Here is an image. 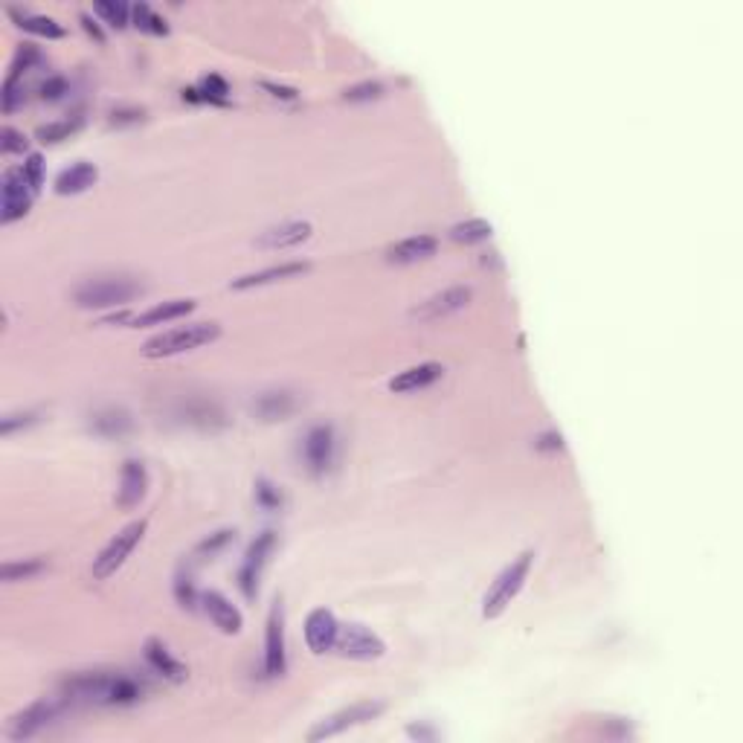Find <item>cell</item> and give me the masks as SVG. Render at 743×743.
Instances as JSON below:
<instances>
[{
	"mask_svg": "<svg viewBox=\"0 0 743 743\" xmlns=\"http://www.w3.org/2000/svg\"><path fill=\"white\" fill-rule=\"evenodd\" d=\"M61 694L70 703L88 706H131L142 700L146 686L119 671H82L61 683Z\"/></svg>",
	"mask_w": 743,
	"mask_h": 743,
	"instance_id": "cell-1",
	"label": "cell"
},
{
	"mask_svg": "<svg viewBox=\"0 0 743 743\" xmlns=\"http://www.w3.org/2000/svg\"><path fill=\"white\" fill-rule=\"evenodd\" d=\"M218 337H221L218 323H189V325H178V328L151 337L146 346H142V355L146 357H171V355L201 349V346H207Z\"/></svg>",
	"mask_w": 743,
	"mask_h": 743,
	"instance_id": "cell-2",
	"label": "cell"
},
{
	"mask_svg": "<svg viewBox=\"0 0 743 743\" xmlns=\"http://www.w3.org/2000/svg\"><path fill=\"white\" fill-rule=\"evenodd\" d=\"M139 294H142V284L129 276H102V279H88L85 284H78L73 299L78 308H117V305H129Z\"/></svg>",
	"mask_w": 743,
	"mask_h": 743,
	"instance_id": "cell-3",
	"label": "cell"
},
{
	"mask_svg": "<svg viewBox=\"0 0 743 743\" xmlns=\"http://www.w3.org/2000/svg\"><path fill=\"white\" fill-rule=\"evenodd\" d=\"M531 563H534V552H523L517 561H511L509 566L502 569L497 575V581L491 583V590L485 593V602H482V615L485 619H500L505 613L514 598L523 590V583L531 573Z\"/></svg>",
	"mask_w": 743,
	"mask_h": 743,
	"instance_id": "cell-4",
	"label": "cell"
},
{
	"mask_svg": "<svg viewBox=\"0 0 743 743\" xmlns=\"http://www.w3.org/2000/svg\"><path fill=\"white\" fill-rule=\"evenodd\" d=\"M149 523L146 520H137V523H129L119 534L110 537V543L99 552L97 558H93V578L97 581H108L110 575L117 573V569L129 561V555L137 549V543L142 541V534H146Z\"/></svg>",
	"mask_w": 743,
	"mask_h": 743,
	"instance_id": "cell-5",
	"label": "cell"
},
{
	"mask_svg": "<svg viewBox=\"0 0 743 743\" xmlns=\"http://www.w3.org/2000/svg\"><path fill=\"white\" fill-rule=\"evenodd\" d=\"M384 703L381 700H363V703H355L349 708L337 711V715H331L325 720H320L314 729L308 732V740H325V738H335V735H343L346 729H355V726H363L375 720L377 715H384Z\"/></svg>",
	"mask_w": 743,
	"mask_h": 743,
	"instance_id": "cell-6",
	"label": "cell"
},
{
	"mask_svg": "<svg viewBox=\"0 0 743 743\" xmlns=\"http://www.w3.org/2000/svg\"><path fill=\"white\" fill-rule=\"evenodd\" d=\"M0 195H4V203H0V221L4 224H12L29 212L33 207V186L26 183L24 169H6L4 178H0Z\"/></svg>",
	"mask_w": 743,
	"mask_h": 743,
	"instance_id": "cell-7",
	"label": "cell"
},
{
	"mask_svg": "<svg viewBox=\"0 0 743 743\" xmlns=\"http://www.w3.org/2000/svg\"><path fill=\"white\" fill-rule=\"evenodd\" d=\"M276 549V531H262L256 541L250 543L247 555H244V563L239 569V587L244 593V598H256L259 595V578H262V569L267 563V558L273 555Z\"/></svg>",
	"mask_w": 743,
	"mask_h": 743,
	"instance_id": "cell-8",
	"label": "cell"
},
{
	"mask_svg": "<svg viewBox=\"0 0 743 743\" xmlns=\"http://www.w3.org/2000/svg\"><path fill=\"white\" fill-rule=\"evenodd\" d=\"M337 654L346 656V659H381L387 654V645L384 639L372 634L369 627H363V624H346L337 630Z\"/></svg>",
	"mask_w": 743,
	"mask_h": 743,
	"instance_id": "cell-9",
	"label": "cell"
},
{
	"mask_svg": "<svg viewBox=\"0 0 743 743\" xmlns=\"http://www.w3.org/2000/svg\"><path fill=\"white\" fill-rule=\"evenodd\" d=\"M61 703L56 700H36L33 706H26L24 711H18L9 726H6V738L9 740H29L36 738L38 732H44L46 726H53V720L58 717Z\"/></svg>",
	"mask_w": 743,
	"mask_h": 743,
	"instance_id": "cell-10",
	"label": "cell"
},
{
	"mask_svg": "<svg viewBox=\"0 0 743 743\" xmlns=\"http://www.w3.org/2000/svg\"><path fill=\"white\" fill-rule=\"evenodd\" d=\"M335 448H337V441H335V430H331V427L317 424L305 433L303 462H305L311 477H323V473L331 468V462H335Z\"/></svg>",
	"mask_w": 743,
	"mask_h": 743,
	"instance_id": "cell-11",
	"label": "cell"
},
{
	"mask_svg": "<svg viewBox=\"0 0 743 743\" xmlns=\"http://www.w3.org/2000/svg\"><path fill=\"white\" fill-rule=\"evenodd\" d=\"M288 668V654H284V613L282 602L271 607L267 615V634H264V674L282 676Z\"/></svg>",
	"mask_w": 743,
	"mask_h": 743,
	"instance_id": "cell-12",
	"label": "cell"
},
{
	"mask_svg": "<svg viewBox=\"0 0 743 743\" xmlns=\"http://www.w3.org/2000/svg\"><path fill=\"white\" fill-rule=\"evenodd\" d=\"M470 296H473V291L465 288V284H459V288H448V291L430 296L427 303H421L413 311V320H418V323H436L441 317H448V314L462 311L470 303Z\"/></svg>",
	"mask_w": 743,
	"mask_h": 743,
	"instance_id": "cell-13",
	"label": "cell"
},
{
	"mask_svg": "<svg viewBox=\"0 0 743 743\" xmlns=\"http://www.w3.org/2000/svg\"><path fill=\"white\" fill-rule=\"evenodd\" d=\"M337 619H335V613L325 610V607H317V610H311L308 613V619H305V642H308V651L311 654H325L335 647L337 642Z\"/></svg>",
	"mask_w": 743,
	"mask_h": 743,
	"instance_id": "cell-14",
	"label": "cell"
},
{
	"mask_svg": "<svg viewBox=\"0 0 743 743\" xmlns=\"http://www.w3.org/2000/svg\"><path fill=\"white\" fill-rule=\"evenodd\" d=\"M201 607H203V613L210 615V622L221 630V634H227V636L242 634L244 619H242L239 607H235L227 595H221V593H215V590L201 593Z\"/></svg>",
	"mask_w": 743,
	"mask_h": 743,
	"instance_id": "cell-15",
	"label": "cell"
},
{
	"mask_svg": "<svg viewBox=\"0 0 743 743\" xmlns=\"http://www.w3.org/2000/svg\"><path fill=\"white\" fill-rule=\"evenodd\" d=\"M149 491V470L142 462L129 459L122 465V477H119V491H117V502L119 509H134V505L142 502Z\"/></svg>",
	"mask_w": 743,
	"mask_h": 743,
	"instance_id": "cell-16",
	"label": "cell"
},
{
	"mask_svg": "<svg viewBox=\"0 0 743 743\" xmlns=\"http://www.w3.org/2000/svg\"><path fill=\"white\" fill-rule=\"evenodd\" d=\"M192 311H195V299H169V303H160L142 314H134V317H129V323H131V328H149V325H163L171 320H181Z\"/></svg>",
	"mask_w": 743,
	"mask_h": 743,
	"instance_id": "cell-17",
	"label": "cell"
},
{
	"mask_svg": "<svg viewBox=\"0 0 743 743\" xmlns=\"http://www.w3.org/2000/svg\"><path fill=\"white\" fill-rule=\"evenodd\" d=\"M308 271H311V264H305V262H284V264L264 267V271H256V273H247V276L232 279V288L235 291H247V288H259V284H273V282H282V279L303 276Z\"/></svg>",
	"mask_w": 743,
	"mask_h": 743,
	"instance_id": "cell-18",
	"label": "cell"
},
{
	"mask_svg": "<svg viewBox=\"0 0 743 743\" xmlns=\"http://www.w3.org/2000/svg\"><path fill=\"white\" fill-rule=\"evenodd\" d=\"M314 227L308 221H288V224H279L273 230H264L259 235V247H267V250H284V247H296L311 239Z\"/></svg>",
	"mask_w": 743,
	"mask_h": 743,
	"instance_id": "cell-19",
	"label": "cell"
},
{
	"mask_svg": "<svg viewBox=\"0 0 743 743\" xmlns=\"http://www.w3.org/2000/svg\"><path fill=\"white\" fill-rule=\"evenodd\" d=\"M439 250V239L436 235H409V239L392 244L387 250V259L395 262V264H409V262H421V259H430L436 256Z\"/></svg>",
	"mask_w": 743,
	"mask_h": 743,
	"instance_id": "cell-20",
	"label": "cell"
},
{
	"mask_svg": "<svg viewBox=\"0 0 743 743\" xmlns=\"http://www.w3.org/2000/svg\"><path fill=\"white\" fill-rule=\"evenodd\" d=\"M445 375V366L441 363H418V366H409L404 372H398L389 381L392 392H416V389H427L433 387L439 377Z\"/></svg>",
	"mask_w": 743,
	"mask_h": 743,
	"instance_id": "cell-21",
	"label": "cell"
},
{
	"mask_svg": "<svg viewBox=\"0 0 743 743\" xmlns=\"http://www.w3.org/2000/svg\"><path fill=\"white\" fill-rule=\"evenodd\" d=\"M146 659H149V666L154 668V674H160L163 679H171V683H186L189 671L169 654V647L160 639H149L146 642Z\"/></svg>",
	"mask_w": 743,
	"mask_h": 743,
	"instance_id": "cell-22",
	"label": "cell"
},
{
	"mask_svg": "<svg viewBox=\"0 0 743 743\" xmlns=\"http://www.w3.org/2000/svg\"><path fill=\"white\" fill-rule=\"evenodd\" d=\"M97 181H99V169L82 160V163H73L70 169H65L56 178V192L58 195H78V192H88Z\"/></svg>",
	"mask_w": 743,
	"mask_h": 743,
	"instance_id": "cell-23",
	"label": "cell"
},
{
	"mask_svg": "<svg viewBox=\"0 0 743 743\" xmlns=\"http://www.w3.org/2000/svg\"><path fill=\"white\" fill-rule=\"evenodd\" d=\"M227 93H230V88L221 76H203L198 88L183 90V99L198 102V105H230Z\"/></svg>",
	"mask_w": 743,
	"mask_h": 743,
	"instance_id": "cell-24",
	"label": "cell"
},
{
	"mask_svg": "<svg viewBox=\"0 0 743 743\" xmlns=\"http://www.w3.org/2000/svg\"><path fill=\"white\" fill-rule=\"evenodd\" d=\"M9 15L24 33H33V36H41V38H65V26H58L53 18H46V15H33V12H21V9H9Z\"/></svg>",
	"mask_w": 743,
	"mask_h": 743,
	"instance_id": "cell-25",
	"label": "cell"
},
{
	"mask_svg": "<svg viewBox=\"0 0 743 743\" xmlns=\"http://www.w3.org/2000/svg\"><path fill=\"white\" fill-rule=\"evenodd\" d=\"M90 427H93V433H99L105 439H119L131 430V418H129V413H122V409H105V413L93 416Z\"/></svg>",
	"mask_w": 743,
	"mask_h": 743,
	"instance_id": "cell-26",
	"label": "cell"
},
{
	"mask_svg": "<svg viewBox=\"0 0 743 743\" xmlns=\"http://www.w3.org/2000/svg\"><path fill=\"white\" fill-rule=\"evenodd\" d=\"M131 21H134V26L139 29V33H146V36H157V38L169 36V24L149 4H134L131 6Z\"/></svg>",
	"mask_w": 743,
	"mask_h": 743,
	"instance_id": "cell-27",
	"label": "cell"
},
{
	"mask_svg": "<svg viewBox=\"0 0 743 743\" xmlns=\"http://www.w3.org/2000/svg\"><path fill=\"white\" fill-rule=\"evenodd\" d=\"M294 409V398L288 392H264L262 398L256 401V413L267 421L273 418H284Z\"/></svg>",
	"mask_w": 743,
	"mask_h": 743,
	"instance_id": "cell-28",
	"label": "cell"
},
{
	"mask_svg": "<svg viewBox=\"0 0 743 743\" xmlns=\"http://www.w3.org/2000/svg\"><path fill=\"white\" fill-rule=\"evenodd\" d=\"M491 224L482 218H470V221H462V224H456L450 230V239L459 242V244H477V242H488L491 239Z\"/></svg>",
	"mask_w": 743,
	"mask_h": 743,
	"instance_id": "cell-29",
	"label": "cell"
},
{
	"mask_svg": "<svg viewBox=\"0 0 743 743\" xmlns=\"http://www.w3.org/2000/svg\"><path fill=\"white\" fill-rule=\"evenodd\" d=\"M93 12L114 29H125L131 24V6L117 4V0H99V4H93Z\"/></svg>",
	"mask_w": 743,
	"mask_h": 743,
	"instance_id": "cell-30",
	"label": "cell"
},
{
	"mask_svg": "<svg viewBox=\"0 0 743 743\" xmlns=\"http://www.w3.org/2000/svg\"><path fill=\"white\" fill-rule=\"evenodd\" d=\"M85 125L82 117H70V119H58V122H50V125H41L38 129V139L41 142H61V139H70L78 129Z\"/></svg>",
	"mask_w": 743,
	"mask_h": 743,
	"instance_id": "cell-31",
	"label": "cell"
},
{
	"mask_svg": "<svg viewBox=\"0 0 743 743\" xmlns=\"http://www.w3.org/2000/svg\"><path fill=\"white\" fill-rule=\"evenodd\" d=\"M46 563L41 558H29V561H18V563H6L4 566V581L15 583V581H29L36 578L38 573H44Z\"/></svg>",
	"mask_w": 743,
	"mask_h": 743,
	"instance_id": "cell-32",
	"label": "cell"
},
{
	"mask_svg": "<svg viewBox=\"0 0 743 743\" xmlns=\"http://www.w3.org/2000/svg\"><path fill=\"white\" fill-rule=\"evenodd\" d=\"M38 61H41V53L36 50L33 44H24L21 50L15 53V61H12L9 78H18V82H21V76H24V73H29V70H33V67L38 65Z\"/></svg>",
	"mask_w": 743,
	"mask_h": 743,
	"instance_id": "cell-33",
	"label": "cell"
},
{
	"mask_svg": "<svg viewBox=\"0 0 743 743\" xmlns=\"http://www.w3.org/2000/svg\"><path fill=\"white\" fill-rule=\"evenodd\" d=\"M384 97V85L381 82H360V85H352L349 90L343 93L346 102H372V99H381Z\"/></svg>",
	"mask_w": 743,
	"mask_h": 743,
	"instance_id": "cell-34",
	"label": "cell"
},
{
	"mask_svg": "<svg viewBox=\"0 0 743 743\" xmlns=\"http://www.w3.org/2000/svg\"><path fill=\"white\" fill-rule=\"evenodd\" d=\"M256 500H259L262 509H267V511L282 509V491H279L276 485L267 482V480H259V482H256Z\"/></svg>",
	"mask_w": 743,
	"mask_h": 743,
	"instance_id": "cell-35",
	"label": "cell"
},
{
	"mask_svg": "<svg viewBox=\"0 0 743 743\" xmlns=\"http://www.w3.org/2000/svg\"><path fill=\"white\" fill-rule=\"evenodd\" d=\"M235 537V531H230V529H221V531H215L212 537H207V541H203L201 546H198V555L201 558H212V555H218L221 549H224L230 541Z\"/></svg>",
	"mask_w": 743,
	"mask_h": 743,
	"instance_id": "cell-36",
	"label": "cell"
},
{
	"mask_svg": "<svg viewBox=\"0 0 743 743\" xmlns=\"http://www.w3.org/2000/svg\"><path fill=\"white\" fill-rule=\"evenodd\" d=\"M21 169H24L26 183L33 186V192H38V189L44 186V157L41 154H29Z\"/></svg>",
	"mask_w": 743,
	"mask_h": 743,
	"instance_id": "cell-37",
	"label": "cell"
},
{
	"mask_svg": "<svg viewBox=\"0 0 743 743\" xmlns=\"http://www.w3.org/2000/svg\"><path fill=\"white\" fill-rule=\"evenodd\" d=\"M0 99H4V114H12L15 108L24 105V88L18 78H9L4 82V93H0Z\"/></svg>",
	"mask_w": 743,
	"mask_h": 743,
	"instance_id": "cell-38",
	"label": "cell"
},
{
	"mask_svg": "<svg viewBox=\"0 0 743 743\" xmlns=\"http://www.w3.org/2000/svg\"><path fill=\"white\" fill-rule=\"evenodd\" d=\"M175 595H178V604L186 607V610H195L198 602H201V595L195 593V587H192V581H189V575H178V581H175Z\"/></svg>",
	"mask_w": 743,
	"mask_h": 743,
	"instance_id": "cell-39",
	"label": "cell"
},
{
	"mask_svg": "<svg viewBox=\"0 0 743 743\" xmlns=\"http://www.w3.org/2000/svg\"><path fill=\"white\" fill-rule=\"evenodd\" d=\"M0 149H4V154H24L26 151V137L21 131H15L12 125H6V129L0 131Z\"/></svg>",
	"mask_w": 743,
	"mask_h": 743,
	"instance_id": "cell-40",
	"label": "cell"
},
{
	"mask_svg": "<svg viewBox=\"0 0 743 743\" xmlns=\"http://www.w3.org/2000/svg\"><path fill=\"white\" fill-rule=\"evenodd\" d=\"M36 421H38V413H12V416H6L4 421H0V433L12 436L18 427H33Z\"/></svg>",
	"mask_w": 743,
	"mask_h": 743,
	"instance_id": "cell-41",
	"label": "cell"
},
{
	"mask_svg": "<svg viewBox=\"0 0 743 743\" xmlns=\"http://www.w3.org/2000/svg\"><path fill=\"white\" fill-rule=\"evenodd\" d=\"M65 93H67V78H61V76L46 78V82L41 85V99H46V102H56L65 97Z\"/></svg>",
	"mask_w": 743,
	"mask_h": 743,
	"instance_id": "cell-42",
	"label": "cell"
},
{
	"mask_svg": "<svg viewBox=\"0 0 743 743\" xmlns=\"http://www.w3.org/2000/svg\"><path fill=\"white\" fill-rule=\"evenodd\" d=\"M146 110L142 108H129V110H114L110 114V125H129V122H142Z\"/></svg>",
	"mask_w": 743,
	"mask_h": 743,
	"instance_id": "cell-43",
	"label": "cell"
},
{
	"mask_svg": "<svg viewBox=\"0 0 743 743\" xmlns=\"http://www.w3.org/2000/svg\"><path fill=\"white\" fill-rule=\"evenodd\" d=\"M262 90H267V93H271V97L284 99V102H294V99H299V90H296V88H284V85H273V82H262Z\"/></svg>",
	"mask_w": 743,
	"mask_h": 743,
	"instance_id": "cell-44",
	"label": "cell"
},
{
	"mask_svg": "<svg viewBox=\"0 0 743 743\" xmlns=\"http://www.w3.org/2000/svg\"><path fill=\"white\" fill-rule=\"evenodd\" d=\"M78 21H82V26H85V33H88V36H90L93 41H99V44L105 41V33H102V26H99L97 21H93V18H90V15H88V12H82V15H78Z\"/></svg>",
	"mask_w": 743,
	"mask_h": 743,
	"instance_id": "cell-45",
	"label": "cell"
},
{
	"mask_svg": "<svg viewBox=\"0 0 743 743\" xmlns=\"http://www.w3.org/2000/svg\"><path fill=\"white\" fill-rule=\"evenodd\" d=\"M534 448H541V450H563V436L561 433H546L534 441Z\"/></svg>",
	"mask_w": 743,
	"mask_h": 743,
	"instance_id": "cell-46",
	"label": "cell"
}]
</instances>
